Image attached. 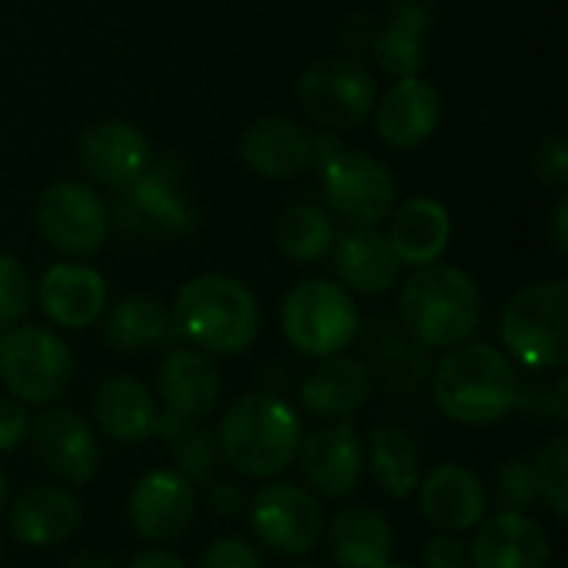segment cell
<instances>
[{"instance_id": "obj_17", "label": "cell", "mask_w": 568, "mask_h": 568, "mask_svg": "<svg viewBox=\"0 0 568 568\" xmlns=\"http://www.w3.org/2000/svg\"><path fill=\"white\" fill-rule=\"evenodd\" d=\"M156 403L163 413L203 423L223 403V373L210 353L193 346L170 349L156 369Z\"/></svg>"}, {"instance_id": "obj_16", "label": "cell", "mask_w": 568, "mask_h": 568, "mask_svg": "<svg viewBox=\"0 0 568 568\" xmlns=\"http://www.w3.org/2000/svg\"><path fill=\"white\" fill-rule=\"evenodd\" d=\"M77 160L93 183L126 190L153 163V150L140 126L126 120H100L80 133Z\"/></svg>"}, {"instance_id": "obj_24", "label": "cell", "mask_w": 568, "mask_h": 568, "mask_svg": "<svg viewBox=\"0 0 568 568\" xmlns=\"http://www.w3.org/2000/svg\"><path fill=\"white\" fill-rule=\"evenodd\" d=\"M43 316L63 329H87L106 310V280L87 263H53L37 286Z\"/></svg>"}, {"instance_id": "obj_13", "label": "cell", "mask_w": 568, "mask_h": 568, "mask_svg": "<svg viewBox=\"0 0 568 568\" xmlns=\"http://www.w3.org/2000/svg\"><path fill=\"white\" fill-rule=\"evenodd\" d=\"M310 493L323 499H346L366 476V446L353 419H336L303 436L296 463Z\"/></svg>"}, {"instance_id": "obj_3", "label": "cell", "mask_w": 568, "mask_h": 568, "mask_svg": "<svg viewBox=\"0 0 568 568\" xmlns=\"http://www.w3.org/2000/svg\"><path fill=\"white\" fill-rule=\"evenodd\" d=\"M513 359L489 343H463L446 353L433 373L436 409L459 426H496L519 399Z\"/></svg>"}, {"instance_id": "obj_37", "label": "cell", "mask_w": 568, "mask_h": 568, "mask_svg": "<svg viewBox=\"0 0 568 568\" xmlns=\"http://www.w3.org/2000/svg\"><path fill=\"white\" fill-rule=\"evenodd\" d=\"M496 503L509 513H529L539 503L529 459H506L496 473Z\"/></svg>"}, {"instance_id": "obj_23", "label": "cell", "mask_w": 568, "mask_h": 568, "mask_svg": "<svg viewBox=\"0 0 568 568\" xmlns=\"http://www.w3.org/2000/svg\"><path fill=\"white\" fill-rule=\"evenodd\" d=\"M333 270L339 276V286L359 296H383L389 293L399 276L403 263L393 253L386 233L376 226H353L343 236L333 240Z\"/></svg>"}, {"instance_id": "obj_22", "label": "cell", "mask_w": 568, "mask_h": 568, "mask_svg": "<svg viewBox=\"0 0 568 568\" xmlns=\"http://www.w3.org/2000/svg\"><path fill=\"white\" fill-rule=\"evenodd\" d=\"M373 376L366 369L363 359L356 356H323L300 383L296 396L300 406L313 416V419H353L373 396Z\"/></svg>"}, {"instance_id": "obj_46", "label": "cell", "mask_w": 568, "mask_h": 568, "mask_svg": "<svg viewBox=\"0 0 568 568\" xmlns=\"http://www.w3.org/2000/svg\"><path fill=\"white\" fill-rule=\"evenodd\" d=\"M63 568H116V562L100 552H77L63 562Z\"/></svg>"}, {"instance_id": "obj_39", "label": "cell", "mask_w": 568, "mask_h": 568, "mask_svg": "<svg viewBox=\"0 0 568 568\" xmlns=\"http://www.w3.org/2000/svg\"><path fill=\"white\" fill-rule=\"evenodd\" d=\"M536 176L546 186L562 190L568 180V143L562 133H552L549 140H542V146L536 150Z\"/></svg>"}, {"instance_id": "obj_7", "label": "cell", "mask_w": 568, "mask_h": 568, "mask_svg": "<svg viewBox=\"0 0 568 568\" xmlns=\"http://www.w3.org/2000/svg\"><path fill=\"white\" fill-rule=\"evenodd\" d=\"M286 343L313 359L343 353L359 333V310L349 290L333 280L296 283L280 310Z\"/></svg>"}, {"instance_id": "obj_41", "label": "cell", "mask_w": 568, "mask_h": 568, "mask_svg": "<svg viewBox=\"0 0 568 568\" xmlns=\"http://www.w3.org/2000/svg\"><path fill=\"white\" fill-rule=\"evenodd\" d=\"M33 416L17 399H0V453H13L27 443Z\"/></svg>"}, {"instance_id": "obj_33", "label": "cell", "mask_w": 568, "mask_h": 568, "mask_svg": "<svg viewBox=\"0 0 568 568\" xmlns=\"http://www.w3.org/2000/svg\"><path fill=\"white\" fill-rule=\"evenodd\" d=\"M156 436L166 439V446L173 453V463H176V473H183L193 486L213 483L223 459H220L216 433L210 426L193 423V419H180V416L160 409Z\"/></svg>"}, {"instance_id": "obj_15", "label": "cell", "mask_w": 568, "mask_h": 568, "mask_svg": "<svg viewBox=\"0 0 568 568\" xmlns=\"http://www.w3.org/2000/svg\"><path fill=\"white\" fill-rule=\"evenodd\" d=\"M123 196H126V213L146 233L186 236L200 223V213L186 193L183 156H163L160 163H150L146 173L123 190Z\"/></svg>"}, {"instance_id": "obj_21", "label": "cell", "mask_w": 568, "mask_h": 568, "mask_svg": "<svg viewBox=\"0 0 568 568\" xmlns=\"http://www.w3.org/2000/svg\"><path fill=\"white\" fill-rule=\"evenodd\" d=\"M3 513H7L10 536L30 549L63 546L80 529V519H83L77 496L67 493V486H53V483L17 493Z\"/></svg>"}, {"instance_id": "obj_10", "label": "cell", "mask_w": 568, "mask_h": 568, "mask_svg": "<svg viewBox=\"0 0 568 568\" xmlns=\"http://www.w3.org/2000/svg\"><path fill=\"white\" fill-rule=\"evenodd\" d=\"M323 196L349 226H379L396 210V180L369 153L339 146L323 166Z\"/></svg>"}, {"instance_id": "obj_6", "label": "cell", "mask_w": 568, "mask_h": 568, "mask_svg": "<svg viewBox=\"0 0 568 568\" xmlns=\"http://www.w3.org/2000/svg\"><path fill=\"white\" fill-rule=\"evenodd\" d=\"M77 363L63 336L47 326H10L0 333V383L23 406H53L67 396Z\"/></svg>"}, {"instance_id": "obj_48", "label": "cell", "mask_w": 568, "mask_h": 568, "mask_svg": "<svg viewBox=\"0 0 568 568\" xmlns=\"http://www.w3.org/2000/svg\"><path fill=\"white\" fill-rule=\"evenodd\" d=\"M386 568H423V566H416V562H406V559H389V562H386Z\"/></svg>"}, {"instance_id": "obj_5", "label": "cell", "mask_w": 568, "mask_h": 568, "mask_svg": "<svg viewBox=\"0 0 568 568\" xmlns=\"http://www.w3.org/2000/svg\"><path fill=\"white\" fill-rule=\"evenodd\" d=\"M506 356L536 373H559L568 363V283L546 280L519 290L499 320Z\"/></svg>"}, {"instance_id": "obj_40", "label": "cell", "mask_w": 568, "mask_h": 568, "mask_svg": "<svg viewBox=\"0 0 568 568\" xmlns=\"http://www.w3.org/2000/svg\"><path fill=\"white\" fill-rule=\"evenodd\" d=\"M423 568H469V542L453 532H439L426 542Z\"/></svg>"}, {"instance_id": "obj_49", "label": "cell", "mask_w": 568, "mask_h": 568, "mask_svg": "<svg viewBox=\"0 0 568 568\" xmlns=\"http://www.w3.org/2000/svg\"><path fill=\"white\" fill-rule=\"evenodd\" d=\"M290 568H326V566H316V562H296V566Z\"/></svg>"}, {"instance_id": "obj_20", "label": "cell", "mask_w": 568, "mask_h": 568, "mask_svg": "<svg viewBox=\"0 0 568 568\" xmlns=\"http://www.w3.org/2000/svg\"><path fill=\"white\" fill-rule=\"evenodd\" d=\"M373 113L383 143H389L393 150H413L436 133L443 116V97L419 73L396 77V83L383 97H376Z\"/></svg>"}, {"instance_id": "obj_26", "label": "cell", "mask_w": 568, "mask_h": 568, "mask_svg": "<svg viewBox=\"0 0 568 568\" xmlns=\"http://www.w3.org/2000/svg\"><path fill=\"white\" fill-rule=\"evenodd\" d=\"M240 160L266 180H293L310 166V136L290 116H260L240 136Z\"/></svg>"}, {"instance_id": "obj_9", "label": "cell", "mask_w": 568, "mask_h": 568, "mask_svg": "<svg viewBox=\"0 0 568 568\" xmlns=\"http://www.w3.org/2000/svg\"><path fill=\"white\" fill-rule=\"evenodd\" d=\"M303 110L326 130H349L363 123L379 97L376 77L353 57H323L300 77Z\"/></svg>"}, {"instance_id": "obj_45", "label": "cell", "mask_w": 568, "mask_h": 568, "mask_svg": "<svg viewBox=\"0 0 568 568\" xmlns=\"http://www.w3.org/2000/svg\"><path fill=\"white\" fill-rule=\"evenodd\" d=\"M552 243H556V250L566 256L568 253V200L562 196L559 200V206H556V220H552Z\"/></svg>"}, {"instance_id": "obj_19", "label": "cell", "mask_w": 568, "mask_h": 568, "mask_svg": "<svg viewBox=\"0 0 568 568\" xmlns=\"http://www.w3.org/2000/svg\"><path fill=\"white\" fill-rule=\"evenodd\" d=\"M549 532L529 513H486L469 542V568H549Z\"/></svg>"}, {"instance_id": "obj_18", "label": "cell", "mask_w": 568, "mask_h": 568, "mask_svg": "<svg viewBox=\"0 0 568 568\" xmlns=\"http://www.w3.org/2000/svg\"><path fill=\"white\" fill-rule=\"evenodd\" d=\"M419 513L439 532H473L489 513V489L479 473L459 463H443L426 473L416 486Z\"/></svg>"}, {"instance_id": "obj_8", "label": "cell", "mask_w": 568, "mask_h": 568, "mask_svg": "<svg viewBox=\"0 0 568 568\" xmlns=\"http://www.w3.org/2000/svg\"><path fill=\"white\" fill-rule=\"evenodd\" d=\"M246 519L260 546L283 559H303L310 556L326 529V513L320 499L296 486V483H280L266 479L246 503Z\"/></svg>"}, {"instance_id": "obj_30", "label": "cell", "mask_w": 568, "mask_h": 568, "mask_svg": "<svg viewBox=\"0 0 568 568\" xmlns=\"http://www.w3.org/2000/svg\"><path fill=\"white\" fill-rule=\"evenodd\" d=\"M366 369L373 383L379 379L389 393H416L429 379L426 346H419L403 323H376L373 336L366 339Z\"/></svg>"}, {"instance_id": "obj_34", "label": "cell", "mask_w": 568, "mask_h": 568, "mask_svg": "<svg viewBox=\"0 0 568 568\" xmlns=\"http://www.w3.org/2000/svg\"><path fill=\"white\" fill-rule=\"evenodd\" d=\"M273 240L280 246V253L293 263H316L333 250L336 240V226L326 216V210L313 206V203H293L280 213Z\"/></svg>"}, {"instance_id": "obj_28", "label": "cell", "mask_w": 568, "mask_h": 568, "mask_svg": "<svg viewBox=\"0 0 568 568\" xmlns=\"http://www.w3.org/2000/svg\"><path fill=\"white\" fill-rule=\"evenodd\" d=\"M449 236H453L449 210L433 196H413L389 213L386 240L403 266L416 270L436 263L446 253Z\"/></svg>"}, {"instance_id": "obj_35", "label": "cell", "mask_w": 568, "mask_h": 568, "mask_svg": "<svg viewBox=\"0 0 568 568\" xmlns=\"http://www.w3.org/2000/svg\"><path fill=\"white\" fill-rule=\"evenodd\" d=\"M532 476H536V489H539V503L556 516H568V436L556 433L552 439H546L532 456Z\"/></svg>"}, {"instance_id": "obj_43", "label": "cell", "mask_w": 568, "mask_h": 568, "mask_svg": "<svg viewBox=\"0 0 568 568\" xmlns=\"http://www.w3.org/2000/svg\"><path fill=\"white\" fill-rule=\"evenodd\" d=\"M536 409H539V416H542V419H549L552 426H559V429L566 426L568 423V379L566 376H559V379H556L549 389H542V393H539V406H536Z\"/></svg>"}, {"instance_id": "obj_27", "label": "cell", "mask_w": 568, "mask_h": 568, "mask_svg": "<svg viewBox=\"0 0 568 568\" xmlns=\"http://www.w3.org/2000/svg\"><path fill=\"white\" fill-rule=\"evenodd\" d=\"M336 568H386L396 549L389 519L373 506H346L323 529Z\"/></svg>"}, {"instance_id": "obj_38", "label": "cell", "mask_w": 568, "mask_h": 568, "mask_svg": "<svg viewBox=\"0 0 568 568\" xmlns=\"http://www.w3.org/2000/svg\"><path fill=\"white\" fill-rule=\"evenodd\" d=\"M200 568H266L263 552L243 536H220L206 546Z\"/></svg>"}, {"instance_id": "obj_42", "label": "cell", "mask_w": 568, "mask_h": 568, "mask_svg": "<svg viewBox=\"0 0 568 568\" xmlns=\"http://www.w3.org/2000/svg\"><path fill=\"white\" fill-rule=\"evenodd\" d=\"M206 503L216 516L223 519H240L246 516V493L236 486V483H210V493H206Z\"/></svg>"}, {"instance_id": "obj_25", "label": "cell", "mask_w": 568, "mask_h": 568, "mask_svg": "<svg viewBox=\"0 0 568 568\" xmlns=\"http://www.w3.org/2000/svg\"><path fill=\"white\" fill-rule=\"evenodd\" d=\"M97 429L116 446H140L156 436L160 403L133 376H106L90 399Z\"/></svg>"}, {"instance_id": "obj_31", "label": "cell", "mask_w": 568, "mask_h": 568, "mask_svg": "<svg viewBox=\"0 0 568 568\" xmlns=\"http://www.w3.org/2000/svg\"><path fill=\"white\" fill-rule=\"evenodd\" d=\"M103 339L116 353H153L180 336L170 306L153 296H123L116 306L103 310Z\"/></svg>"}, {"instance_id": "obj_1", "label": "cell", "mask_w": 568, "mask_h": 568, "mask_svg": "<svg viewBox=\"0 0 568 568\" xmlns=\"http://www.w3.org/2000/svg\"><path fill=\"white\" fill-rule=\"evenodd\" d=\"M303 419L276 393L240 396L216 426L220 459L243 479H276L283 476L300 453Z\"/></svg>"}, {"instance_id": "obj_2", "label": "cell", "mask_w": 568, "mask_h": 568, "mask_svg": "<svg viewBox=\"0 0 568 568\" xmlns=\"http://www.w3.org/2000/svg\"><path fill=\"white\" fill-rule=\"evenodd\" d=\"M176 336L210 356H240L260 336V303L246 283L226 273H203L180 286L170 306Z\"/></svg>"}, {"instance_id": "obj_11", "label": "cell", "mask_w": 568, "mask_h": 568, "mask_svg": "<svg viewBox=\"0 0 568 568\" xmlns=\"http://www.w3.org/2000/svg\"><path fill=\"white\" fill-rule=\"evenodd\" d=\"M37 230L57 253L90 256L106 243L110 213L93 186L57 180L37 200Z\"/></svg>"}, {"instance_id": "obj_4", "label": "cell", "mask_w": 568, "mask_h": 568, "mask_svg": "<svg viewBox=\"0 0 568 568\" xmlns=\"http://www.w3.org/2000/svg\"><path fill=\"white\" fill-rule=\"evenodd\" d=\"M483 320L476 280L453 263L416 266L399 290V323L426 349H456L469 343Z\"/></svg>"}, {"instance_id": "obj_36", "label": "cell", "mask_w": 568, "mask_h": 568, "mask_svg": "<svg viewBox=\"0 0 568 568\" xmlns=\"http://www.w3.org/2000/svg\"><path fill=\"white\" fill-rule=\"evenodd\" d=\"M30 306H33V280L27 266L17 256L0 253V333L20 326Z\"/></svg>"}, {"instance_id": "obj_50", "label": "cell", "mask_w": 568, "mask_h": 568, "mask_svg": "<svg viewBox=\"0 0 568 568\" xmlns=\"http://www.w3.org/2000/svg\"><path fill=\"white\" fill-rule=\"evenodd\" d=\"M0 566H3V542H0Z\"/></svg>"}, {"instance_id": "obj_29", "label": "cell", "mask_w": 568, "mask_h": 568, "mask_svg": "<svg viewBox=\"0 0 568 568\" xmlns=\"http://www.w3.org/2000/svg\"><path fill=\"white\" fill-rule=\"evenodd\" d=\"M433 0H393L386 23L373 37V53L393 77H416L426 67V33L433 23Z\"/></svg>"}, {"instance_id": "obj_47", "label": "cell", "mask_w": 568, "mask_h": 568, "mask_svg": "<svg viewBox=\"0 0 568 568\" xmlns=\"http://www.w3.org/2000/svg\"><path fill=\"white\" fill-rule=\"evenodd\" d=\"M7 503H10V483H7V473L0 469V516L7 509Z\"/></svg>"}, {"instance_id": "obj_44", "label": "cell", "mask_w": 568, "mask_h": 568, "mask_svg": "<svg viewBox=\"0 0 568 568\" xmlns=\"http://www.w3.org/2000/svg\"><path fill=\"white\" fill-rule=\"evenodd\" d=\"M123 568H190L186 566V559L183 556H176V552H170V549H160V546H150V549H143V552H136L130 562Z\"/></svg>"}, {"instance_id": "obj_32", "label": "cell", "mask_w": 568, "mask_h": 568, "mask_svg": "<svg viewBox=\"0 0 568 568\" xmlns=\"http://www.w3.org/2000/svg\"><path fill=\"white\" fill-rule=\"evenodd\" d=\"M366 469L373 473L376 486L386 496L393 499L413 496L423 479V459L416 439L399 426H376L366 439Z\"/></svg>"}, {"instance_id": "obj_12", "label": "cell", "mask_w": 568, "mask_h": 568, "mask_svg": "<svg viewBox=\"0 0 568 568\" xmlns=\"http://www.w3.org/2000/svg\"><path fill=\"white\" fill-rule=\"evenodd\" d=\"M33 459L60 486H87L100 469V439L97 429L67 406H47L33 423L30 436Z\"/></svg>"}, {"instance_id": "obj_14", "label": "cell", "mask_w": 568, "mask_h": 568, "mask_svg": "<svg viewBox=\"0 0 568 568\" xmlns=\"http://www.w3.org/2000/svg\"><path fill=\"white\" fill-rule=\"evenodd\" d=\"M126 519L150 546L176 542L196 519V486L176 469L143 473L126 496Z\"/></svg>"}]
</instances>
